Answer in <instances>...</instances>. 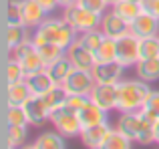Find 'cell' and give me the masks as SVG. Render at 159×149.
I'll list each match as a JSON object with an SVG mask.
<instances>
[{"label":"cell","instance_id":"6da1fadb","mask_svg":"<svg viewBox=\"0 0 159 149\" xmlns=\"http://www.w3.org/2000/svg\"><path fill=\"white\" fill-rule=\"evenodd\" d=\"M79 36V30L65 18H47L34 28L32 32V43L43 44V43H58L62 47H69L75 38Z\"/></svg>","mask_w":159,"mask_h":149},{"label":"cell","instance_id":"7a4b0ae2","mask_svg":"<svg viewBox=\"0 0 159 149\" xmlns=\"http://www.w3.org/2000/svg\"><path fill=\"white\" fill-rule=\"evenodd\" d=\"M151 87L147 81L137 79H121L117 83V109L123 111H139L151 95Z\"/></svg>","mask_w":159,"mask_h":149},{"label":"cell","instance_id":"3957f363","mask_svg":"<svg viewBox=\"0 0 159 149\" xmlns=\"http://www.w3.org/2000/svg\"><path fill=\"white\" fill-rule=\"evenodd\" d=\"M51 123L54 125V129L61 135H65V137H79L83 131L79 111H75L69 105H62L58 109H54L51 113Z\"/></svg>","mask_w":159,"mask_h":149},{"label":"cell","instance_id":"277c9868","mask_svg":"<svg viewBox=\"0 0 159 149\" xmlns=\"http://www.w3.org/2000/svg\"><path fill=\"white\" fill-rule=\"evenodd\" d=\"M62 10H65L62 18L73 24L79 30V34L101 26V16L103 14H99V12H95V10H89V8L81 6V4H73V6H66V8H62Z\"/></svg>","mask_w":159,"mask_h":149},{"label":"cell","instance_id":"5b68a950","mask_svg":"<svg viewBox=\"0 0 159 149\" xmlns=\"http://www.w3.org/2000/svg\"><path fill=\"white\" fill-rule=\"evenodd\" d=\"M66 56H69V61L73 63L75 69H83V71H93L95 65H97L95 52L89 51V48L83 44L81 36H77V38L66 47Z\"/></svg>","mask_w":159,"mask_h":149},{"label":"cell","instance_id":"8992f818","mask_svg":"<svg viewBox=\"0 0 159 149\" xmlns=\"http://www.w3.org/2000/svg\"><path fill=\"white\" fill-rule=\"evenodd\" d=\"M95 85H97V81L93 77V71H83V69H73L66 81L62 83L69 95H91Z\"/></svg>","mask_w":159,"mask_h":149},{"label":"cell","instance_id":"52a82bcc","mask_svg":"<svg viewBox=\"0 0 159 149\" xmlns=\"http://www.w3.org/2000/svg\"><path fill=\"white\" fill-rule=\"evenodd\" d=\"M117 61L125 69L137 65V61H139V38L133 32L117 38Z\"/></svg>","mask_w":159,"mask_h":149},{"label":"cell","instance_id":"ba28073f","mask_svg":"<svg viewBox=\"0 0 159 149\" xmlns=\"http://www.w3.org/2000/svg\"><path fill=\"white\" fill-rule=\"evenodd\" d=\"M101 28L103 32H105V36H111V38H121V36L129 34L131 32V22L129 20H125L123 16H119L113 8H109V10L103 12L101 16Z\"/></svg>","mask_w":159,"mask_h":149},{"label":"cell","instance_id":"9c48e42d","mask_svg":"<svg viewBox=\"0 0 159 149\" xmlns=\"http://www.w3.org/2000/svg\"><path fill=\"white\" fill-rule=\"evenodd\" d=\"M131 32L137 38H147V36H159V18L149 10H141L131 20Z\"/></svg>","mask_w":159,"mask_h":149},{"label":"cell","instance_id":"30bf717a","mask_svg":"<svg viewBox=\"0 0 159 149\" xmlns=\"http://www.w3.org/2000/svg\"><path fill=\"white\" fill-rule=\"evenodd\" d=\"M111 131H113V125L109 121H105V123H99V125H93V127H85L79 137H81V143L85 147H89V149H103Z\"/></svg>","mask_w":159,"mask_h":149},{"label":"cell","instance_id":"8fae6325","mask_svg":"<svg viewBox=\"0 0 159 149\" xmlns=\"http://www.w3.org/2000/svg\"><path fill=\"white\" fill-rule=\"evenodd\" d=\"M24 111H26V117H28V125L32 127H43L51 121V109L43 103V99L32 95L26 103H24Z\"/></svg>","mask_w":159,"mask_h":149},{"label":"cell","instance_id":"7c38bea8","mask_svg":"<svg viewBox=\"0 0 159 149\" xmlns=\"http://www.w3.org/2000/svg\"><path fill=\"white\" fill-rule=\"evenodd\" d=\"M125 67L119 61H107V63H97L93 69V77L97 83H107V85H117L123 79Z\"/></svg>","mask_w":159,"mask_h":149},{"label":"cell","instance_id":"4fadbf2b","mask_svg":"<svg viewBox=\"0 0 159 149\" xmlns=\"http://www.w3.org/2000/svg\"><path fill=\"white\" fill-rule=\"evenodd\" d=\"M91 101L99 105L101 109L111 111L117 109V85H107V83H97L95 89L91 91Z\"/></svg>","mask_w":159,"mask_h":149},{"label":"cell","instance_id":"5bb4252c","mask_svg":"<svg viewBox=\"0 0 159 149\" xmlns=\"http://www.w3.org/2000/svg\"><path fill=\"white\" fill-rule=\"evenodd\" d=\"M30 97L32 93L24 79L14 83H6V87H4V105H24Z\"/></svg>","mask_w":159,"mask_h":149},{"label":"cell","instance_id":"9a60e30c","mask_svg":"<svg viewBox=\"0 0 159 149\" xmlns=\"http://www.w3.org/2000/svg\"><path fill=\"white\" fill-rule=\"evenodd\" d=\"M20 6H22V22L30 28H36L43 20L48 18V12L36 0H20Z\"/></svg>","mask_w":159,"mask_h":149},{"label":"cell","instance_id":"2e32d148","mask_svg":"<svg viewBox=\"0 0 159 149\" xmlns=\"http://www.w3.org/2000/svg\"><path fill=\"white\" fill-rule=\"evenodd\" d=\"M26 40H32L30 26H26V24H6L4 26V44H6V51L26 43Z\"/></svg>","mask_w":159,"mask_h":149},{"label":"cell","instance_id":"e0dca14e","mask_svg":"<svg viewBox=\"0 0 159 149\" xmlns=\"http://www.w3.org/2000/svg\"><path fill=\"white\" fill-rule=\"evenodd\" d=\"M141 121L143 119H141L139 111H123L115 123V129H119L121 133H125L127 137H131L135 141L137 133H139V127H141Z\"/></svg>","mask_w":159,"mask_h":149},{"label":"cell","instance_id":"ac0fdd59","mask_svg":"<svg viewBox=\"0 0 159 149\" xmlns=\"http://www.w3.org/2000/svg\"><path fill=\"white\" fill-rule=\"evenodd\" d=\"M28 127L30 125H2V147H20L28 137Z\"/></svg>","mask_w":159,"mask_h":149},{"label":"cell","instance_id":"d6986e66","mask_svg":"<svg viewBox=\"0 0 159 149\" xmlns=\"http://www.w3.org/2000/svg\"><path fill=\"white\" fill-rule=\"evenodd\" d=\"M79 119H81V125H83V129H85V127H93V125L109 121V111L101 109L99 105H95V103L91 101L79 111Z\"/></svg>","mask_w":159,"mask_h":149},{"label":"cell","instance_id":"ffe728a7","mask_svg":"<svg viewBox=\"0 0 159 149\" xmlns=\"http://www.w3.org/2000/svg\"><path fill=\"white\" fill-rule=\"evenodd\" d=\"M24 81H26V85H28V89H30V93H32V95H36V97H40V95L47 93V91L51 89L52 85H57V83L52 81L51 73L47 71V67H44L43 71H39V73L28 74Z\"/></svg>","mask_w":159,"mask_h":149},{"label":"cell","instance_id":"44dd1931","mask_svg":"<svg viewBox=\"0 0 159 149\" xmlns=\"http://www.w3.org/2000/svg\"><path fill=\"white\" fill-rule=\"evenodd\" d=\"M135 73H137V77H139L141 81H147V83L159 81V56L137 61Z\"/></svg>","mask_w":159,"mask_h":149},{"label":"cell","instance_id":"7402d4cb","mask_svg":"<svg viewBox=\"0 0 159 149\" xmlns=\"http://www.w3.org/2000/svg\"><path fill=\"white\" fill-rule=\"evenodd\" d=\"M30 147H34V149H65L66 141H65V135H61L58 131H44V133H40L34 139V143Z\"/></svg>","mask_w":159,"mask_h":149},{"label":"cell","instance_id":"603a6c76","mask_svg":"<svg viewBox=\"0 0 159 149\" xmlns=\"http://www.w3.org/2000/svg\"><path fill=\"white\" fill-rule=\"evenodd\" d=\"M40 99H43V103L51 109V113H52L54 109H58V107H62L66 103V99H69V91H66L62 85H52L47 93L40 95Z\"/></svg>","mask_w":159,"mask_h":149},{"label":"cell","instance_id":"cb8c5ba5","mask_svg":"<svg viewBox=\"0 0 159 149\" xmlns=\"http://www.w3.org/2000/svg\"><path fill=\"white\" fill-rule=\"evenodd\" d=\"M73 63L69 61V56H61L58 61H54V63H51L47 67V71L51 73V77H52V81L57 83V85H62V83L66 81V77L70 74V71H73Z\"/></svg>","mask_w":159,"mask_h":149},{"label":"cell","instance_id":"d4e9b609","mask_svg":"<svg viewBox=\"0 0 159 149\" xmlns=\"http://www.w3.org/2000/svg\"><path fill=\"white\" fill-rule=\"evenodd\" d=\"M34 47L39 51V55L43 56L44 67H48L51 63H54V61H58L61 56L66 55V48L58 43H43V44H34Z\"/></svg>","mask_w":159,"mask_h":149},{"label":"cell","instance_id":"484cf974","mask_svg":"<svg viewBox=\"0 0 159 149\" xmlns=\"http://www.w3.org/2000/svg\"><path fill=\"white\" fill-rule=\"evenodd\" d=\"M2 125H28V117L22 105H4Z\"/></svg>","mask_w":159,"mask_h":149},{"label":"cell","instance_id":"4316f807","mask_svg":"<svg viewBox=\"0 0 159 149\" xmlns=\"http://www.w3.org/2000/svg\"><path fill=\"white\" fill-rule=\"evenodd\" d=\"M20 65H22V71L24 74H32V73H39V71H43L44 69V61H43V56L39 55V51H36V47L32 48V51H28L26 55L22 56V59L18 61Z\"/></svg>","mask_w":159,"mask_h":149},{"label":"cell","instance_id":"83f0119b","mask_svg":"<svg viewBox=\"0 0 159 149\" xmlns=\"http://www.w3.org/2000/svg\"><path fill=\"white\" fill-rule=\"evenodd\" d=\"M111 8L119 16H123L125 20H129V22H131V20L135 18L141 10H143V4H141V2H135V0H119V2H117L115 6H111Z\"/></svg>","mask_w":159,"mask_h":149},{"label":"cell","instance_id":"f1b7e54d","mask_svg":"<svg viewBox=\"0 0 159 149\" xmlns=\"http://www.w3.org/2000/svg\"><path fill=\"white\" fill-rule=\"evenodd\" d=\"M141 117L149 119V121L157 123L159 121V91H151V95L147 97L145 105L139 109Z\"/></svg>","mask_w":159,"mask_h":149},{"label":"cell","instance_id":"f546056e","mask_svg":"<svg viewBox=\"0 0 159 149\" xmlns=\"http://www.w3.org/2000/svg\"><path fill=\"white\" fill-rule=\"evenodd\" d=\"M97 63H107V61H117V38L107 36L103 40V44L99 47V51L95 52Z\"/></svg>","mask_w":159,"mask_h":149},{"label":"cell","instance_id":"4dcf8cb0","mask_svg":"<svg viewBox=\"0 0 159 149\" xmlns=\"http://www.w3.org/2000/svg\"><path fill=\"white\" fill-rule=\"evenodd\" d=\"M131 145H133V139L127 137L125 133H121L119 129L113 127V131L109 133V137H107L105 147H103V149H129Z\"/></svg>","mask_w":159,"mask_h":149},{"label":"cell","instance_id":"1f68e13d","mask_svg":"<svg viewBox=\"0 0 159 149\" xmlns=\"http://www.w3.org/2000/svg\"><path fill=\"white\" fill-rule=\"evenodd\" d=\"M159 56V36H147L139 38V61Z\"/></svg>","mask_w":159,"mask_h":149},{"label":"cell","instance_id":"d6a6232c","mask_svg":"<svg viewBox=\"0 0 159 149\" xmlns=\"http://www.w3.org/2000/svg\"><path fill=\"white\" fill-rule=\"evenodd\" d=\"M107 36H105V32L101 30V28H93V30H87V32H81V40H83V44H85L89 51H93V52H97L99 51V47L103 44V40H105Z\"/></svg>","mask_w":159,"mask_h":149},{"label":"cell","instance_id":"836d02e7","mask_svg":"<svg viewBox=\"0 0 159 149\" xmlns=\"http://www.w3.org/2000/svg\"><path fill=\"white\" fill-rule=\"evenodd\" d=\"M22 79H26L22 65L14 59H6V63H4V83H14V81H22Z\"/></svg>","mask_w":159,"mask_h":149},{"label":"cell","instance_id":"e575fe53","mask_svg":"<svg viewBox=\"0 0 159 149\" xmlns=\"http://www.w3.org/2000/svg\"><path fill=\"white\" fill-rule=\"evenodd\" d=\"M6 24H24L20 0H8L6 4Z\"/></svg>","mask_w":159,"mask_h":149},{"label":"cell","instance_id":"d590c367","mask_svg":"<svg viewBox=\"0 0 159 149\" xmlns=\"http://www.w3.org/2000/svg\"><path fill=\"white\" fill-rule=\"evenodd\" d=\"M77 4H81V6H85V8H89V10H95V12H99V14H103L105 10H109V4H107V0H79Z\"/></svg>","mask_w":159,"mask_h":149},{"label":"cell","instance_id":"8d00e7d4","mask_svg":"<svg viewBox=\"0 0 159 149\" xmlns=\"http://www.w3.org/2000/svg\"><path fill=\"white\" fill-rule=\"evenodd\" d=\"M87 103H91V97H89V95H69V99H66L65 105L73 107L75 111H81Z\"/></svg>","mask_w":159,"mask_h":149},{"label":"cell","instance_id":"74e56055","mask_svg":"<svg viewBox=\"0 0 159 149\" xmlns=\"http://www.w3.org/2000/svg\"><path fill=\"white\" fill-rule=\"evenodd\" d=\"M141 4H143L145 10L153 12V14L159 18V0H141Z\"/></svg>","mask_w":159,"mask_h":149},{"label":"cell","instance_id":"f35d334b","mask_svg":"<svg viewBox=\"0 0 159 149\" xmlns=\"http://www.w3.org/2000/svg\"><path fill=\"white\" fill-rule=\"evenodd\" d=\"M36 2H39L40 6H43L44 10L48 12V14H51L54 8H58V6H61V2H58V0H36Z\"/></svg>","mask_w":159,"mask_h":149},{"label":"cell","instance_id":"ab89813d","mask_svg":"<svg viewBox=\"0 0 159 149\" xmlns=\"http://www.w3.org/2000/svg\"><path fill=\"white\" fill-rule=\"evenodd\" d=\"M61 2V8H66V6H73V4H77L79 0H58Z\"/></svg>","mask_w":159,"mask_h":149},{"label":"cell","instance_id":"60d3db41","mask_svg":"<svg viewBox=\"0 0 159 149\" xmlns=\"http://www.w3.org/2000/svg\"><path fill=\"white\" fill-rule=\"evenodd\" d=\"M155 143L159 145V121L155 123Z\"/></svg>","mask_w":159,"mask_h":149},{"label":"cell","instance_id":"b9f144b4","mask_svg":"<svg viewBox=\"0 0 159 149\" xmlns=\"http://www.w3.org/2000/svg\"><path fill=\"white\" fill-rule=\"evenodd\" d=\"M117 2H119V0H107V4H109V6H115Z\"/></svg>","mask_w":159,"mask_h":149},{"label":"cell","instance_id":"7bdbcfd3","mask_svg":"<svg viewBox=\"0 0 159 149\" xmlns=\"http://www.w3.org/2000/svg\"><path fill=\"white\" fill-rule=\"evenodd\" d=\"M135 2H141V0H135Z\"/></svg>","mask_w":159,"mask_h":149}]
</instances>
